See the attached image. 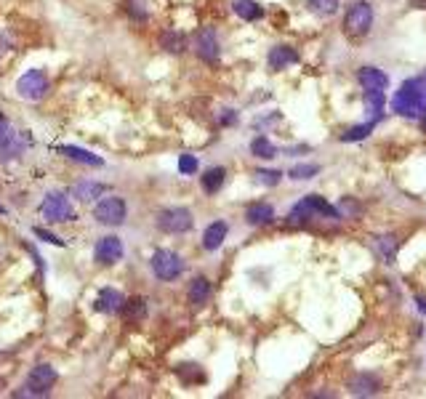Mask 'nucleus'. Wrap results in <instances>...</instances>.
Here are the masks:
<instances>
[{
    "mask_svg": "<svg viewBox=\"0 0 426 399\" xmlns=\"http://www.w3.org/2000/svg\"><path fill=\"white\" fill-rule=\"evenodd\" d=\"M373 27V8L365 0H354L344 16V32L352 40H363Z\"/></svg>",
    "mask_w": 426,
    "mask_h": 399,
    "instance_id": "1",
    "label": "nucleus"
},
{
    "mask_svg": "<svg viewBox=\"0 0 426 399\" xmlns=\"http://www.w3.org/2000/svg\"><path fill=\"white\" fill-rule=\"evenodd\" d=\"M149 264H152V274L158 279H163V282H173V279L182 277V272H184V258L179 253L168 251V248L155 251Z\"/></svg>",
    "mask_w": 426,
    "mask_h": 399,
    "instance_id": "2",
    "label": "nucleus"
},
{
    "mask_svg": "<svg viewBox=\"0 0 426 399\" xmlns=\"http://www.w3.org/2000/svg\"><path fill=\"white\" fill-rule=\"evenodd\" d=\"M40 216L46 218L49 224H59V221H75L77 213H75V208L70 205L67 194L49 192L46 194V200L40 203Z\"/></svg>",
    "mask_w": 426,
    "mask_h": 399,
    "instance_id": "3",
    "label": "nucleus"
},
{
    "mask_svg": "<svg viewBox=\"0 0 426 399\" xmlns=\"http://www.w3.org/2000/svg\"><path fill=\"white\" fill-rule=\"evenodd\" d=\"M158 227L168 234H184L195 227V218L187 208H163L158 213Z\"/></svg>",
    "mask_w": 426,
    "mask_h": 399,
    "instance_id": "4",
    "label": "nucleus"
},
{
    "mask_svg": "<svg viewBox=\"0 0 426 399\" xmlns=\"http://www.w3.org/2000/svg\"><path fill=\"white\" fill-rule=\"evenodd\" d=\"M49 77H46L43 70H30V72H25L16 80V94L27 99V101H40L49 94Z\"/></svg>",
    "mask_w": 426,
    "mask_h": 399,
    "instance_id": "5",
    "label": "nucleus"
},
{
    "mask_svg": "<svg viewBox=\"0 0 426 399\" xmlns=\"http://www.w3.org/2000/svg\"><path fill=\"white\" fill-rule=\"evenodd\" d=\"M125 213H128V208H125L123 197H104L94 208V218L99 224H104V227H120L125 221Z\"/></svg>",
    "mask_w": 426,
    "mask_h": 399,
    "instance_id": "6",
    "label": "nucleus"
},
{
    "mask_svg": "<svg viewBox=\"0 0 426 399\" xmlns=\"http://www.w3.org/2000/svg\"><path fill=\"white\" fill-rule=\"evenodd\" d=\"M195 51L197 56L203 61H208V64H216L221 56V49H219V37H216V32L213 30H208V27H203L200 32L195 35Z\"/></svg>",
    "mask_w": 426,
    "mask_h": 399,
    "instance_id": "7",
    "label": "nucleus"
},
{
    "mask_svg": "<svg viewBox=\"0 0 426 399\" xmlns=\"http://www.w3.org/2000/svg\"><path fill=\"white\" fill-rule=\"evenodd\" d=\"M125 253V248H123V240L120 237H115V234H107V237H101L96 242V251H94V258H96L99 264L104 266H112L118 264Z\"/></svg>",
    "mask_w": 426,
    "mask_h": 399,
    "instance_id": "8",
    "label": "nucleus"
},
{
    "mask_svg": "<svg viewBox=\"0 0 426 399\" xmlns=\"http://www.w3.org/2000/svg\"><path fill=\"white\" fill-rule=\"evenodd\" d=\"M378 391H381V381L370 373H357L349 381V394L352 397H373Z\"/></svg>",
    "mask_w": 426,
    "mask_h": 399,
    "instance_id": "9",
    "label": "nucleus"
},
{
    "mask_svg": "<svg viewBox=\"0 0 426 399\" xmlns=\"http://www.w3.org/2000/svg\"><path fill=\"white\" fill-rule=\"evenodd\" d=\"M357 80L363 83L365 91H387L389 88V75L384 70H376V67H363L357 72Z\"/></svg>",
    "mask_w": 426,
    "mask_h": 399,
    "instance_id": "10",
    "label": "nucleus"
},
{
    "mask_svg": "<svg viewBox=\"0 0 426 399\" xmlns=\"http://www.w3.org/2000/svg\"><path fill=\"white\" fill-rule=\"evenodd\" d=\"M27 384L32 388H37V391H43V394H49L51 386L56 384V370L51 367V365H37V367H32V373H30V378H27Z\"/></svg>",
    "mask_w": 426,
    "mask_h": 399,
    "instance_id": "11",
    "label": "nucleus"
},
{
    "mask_svg": "<svg viewBox=\"0 0 426 399\" xmlns=\"http://www.w3.org/2000/svg\"><path fill=\"white\" fill-rule=\"evenodd\" d=\"M123 301H125V296H123L120 291H115V288H101L96 296L94 309L101 312V315H112V312H120Z\"/></svg>",
    "mask_w": 426,
    "mask_h": 399,
    "instance_id": "12",
    "label": "nucleus"
},
{
    "mask_svg": "<svg viewBox=\"0 0 426 399\" xmlns=\"http://www.w3.org/2000/svg\"><path fill=\"white\" fill-rule=\"evenodd\" d=\"M267 61H269V70L280 72V70H285V67H291V64L299 61V51L291 49V46H275V49L269 51Z\"/></svg>",
    "mask_w": 426,
    "mask_h": 399,
    "instance_id": "13",
    "label": "nucleus"
},
{
    "mask_svg": "<svg viewBox=\"0 0 426 399\" xmlns=\"http://www.w3.org/2000/svg\"><path fill=\"white\" fill-rule=\"evenodd\" d=\"M227 232H230L227 221H213V224L206 227V232H203V248H206V251H219L221 242L227 240Z\"/></svg>",
    "mask_w": 426,
    "mask_h": 399,
    "instance_id": "14",
    "label": "nucleus"
},
{
    "mask_svg": "<svg viewBox=\"0 0 426 399\" xmlns=\"http://www.w3.org/2000/svg\"><path fill=\"white\" fill-rule=\"evenodd\" d=\"M187 296H189V303H192V306H206V301L211 298V279L195 277L192 282H189Z\"/></svg>",
    "mask_w": 426,
    "mask_h": 399,
    "instance_id": "15",
    "label": "nucleus"
},
{
    "mask_svg": "<svg viewBox=\"0 0 426 399\" xmlns=\"http://www.w3.org/2000/svg\"><path fill=\"white\" fill-rule=\"evenodd\" d=\"M304 208L312 213V216H328V218H339V210L330 205V203H325L320 194H306L304 200Z\"/></svg>",
    "mask_w": 426,
    "mask_h": 399,
    "instance_id": "16",
    "label": "nucleus"
},
{
    "mask_svg": "<svg viewBox=\"0 0 426 399\" xmlns=\"http://www.w3.org/2000/svg\"><path fill=\"white\" fill-rule=\"evenodd\" d=\"M272 218H275V208L269 205V203H253V205H248V210H245V221L253 224V227L269 224Z\"/></svg>",
    "mask_w": 426,
    "mask_h": 399,
    "instance_id": "17",
    "label": "nucleus"
},
{
    "mask_svg": "<svg viewBox=\"0 0 426 399\" xmlns=\"http://www.w3.org/2000/svg\"><path fill=\"white\" fill-rule=\"evenodd\" d=\"M59 152H61V155H67L70 160H77V163H83V165H91V168H99V165H104V160L99 158V155H91L88 149H80V146L61 144Z\"/></svg>",
    "mask_w": 426,
    "mask_h": 399,
    "instance_id": "18",
    "label": "nucleus"
},
{
    "mask_svg": "<svg viewBox=\"0 0 426 399\" xmlns=\"http://www.w3.org/2000/svg\"><path fill=\"white\" fill-rule=\"evenodd\" d=\"M120 312H123V319H125V322L136 325V322H142L146 317V301L144 298H128V301H123Z\"/></svg>",
    "mask_w": 426,
    "mask_h": 399,
    "instance_id": "19",
    "label": "nucleus"
},
{
    "mask_svg": "<svg viewBox=\"0 0 426 399\" xmlns=\"http://www.w3.org/2000/svg\"><path fill=\"white\" fill-rule=\"evenodd\" d=\"M234 13L243 19V22H258L264 16V8L256 3V0H234Z\"/></svg>",
    "mask_w": 426,
    "mask_h": 399,
    "instance_id": "20",
    "label": "nucleus"
},
{
    "mask_svg": "<svg viewBox=\"0 0 426 399\" xmlns=\"http://www.w3.org/2000/svg\"><path fill=\"white\" fill-rule=\"evenodd\" d=\"M160 46L168 51V53H182L187 49V35L179 32V30H165L160 35Z\"/></svg>",
    "mask_w": 426,
    "mask_h": 399,
    "instance_id": "21",
    "label": "nucleus"
},
{
    "mask_svg": "<svg viewBox=\"0 0 426 399\" xmlns=\"http://www.w3.org/2000/svg\"><path fill=\"white\" fill-rule=\"evenodd\" d=\"M224 182H227V170L224 168H208L206 176H203V189H206L208 194H216L224 186Z\"/></svg>",
    "mask_w": 426,
    "mask_h": 399,
    "instance_id": "22",
    "label": "nucleus"
},
{
    "mask_svg": "<svg viewBox=\"0 0 426 399\" xmlns=\"http://www.w3.org/2000/svg\"><path fill=\"white\" fill-rule=\"evenodd\" d=\"M104 192H107V186L99 182H80L73 186V194L77 200H94V197H99V194Z\"/></svg>",
    "mask_w": 426,
    "mask_h": 399,
    "instance_id": "23",
    "label": "nucleus"
},
{
    "mask_svg": "<svg viewBox=\"0 0 426 399\" xmlns=\"http://www.w3.org/2000/svg\"><path fill=\"white\" fill-rule=\"evenodd\" d=\"M251 152H253V158H261V160L277 158V146L272 144L267 136H256L253 141H251Z\"/></svg>",
    "mask_w": 426,
    "mask_h": 399,
    "instance_id": "24",
    "label": "nucleus"
},
{
    "mask_svg": "<svg viewBox=\"0 0 426 399\" xmlns=\"http://www.w3.org/2000/svg\"><path fill=\"white\" fill-rule=\"evenodd\" d=\"M341 0H306V8L315 16H333L339 11Z\"/></svg>",
    "mask_w": 426,
    "mask_h": 399,
    "instance_id": "25",
    "label": "nucleus"
},
{
    "mask_svg": "<svg viewBox=\"0 0 426 399\" xmlns=\"http://www.w3.org/2000/svg\"><path fill=\"white\" fill-rule=\"evenodd\" d=\"M397 237L394 234H384V237H378V253L384 255V261L387 264H394V258H397Z\"/></svg>",
    "mask_w": 426,
    "mask_h": 399,
    "instance_id": "26",
    "label": "nucleus"
},
{
    "mask_svg": "<svg viewBox=\"0 0 426 399\" xmlns=\"http://www.w3.org/2000/svg\"><path fill=\"white\" fill-rule=\"evenodd\" d=\"M376 120H378V118H376ZM376 120L365 122V125H354V128H349L346 133H341V141L352 144V141H363V139H368V136H370V131L376 128Z\"/></svg>",
    "mask_w": 426,
    "mask_h": 399,
    "instance_id": "27",
    "label": "nucleus"
},
{
    "mask_svg": "<svg viewBox=\"0 0 426 399\" xmlns=\"http://www.w3.org/2000/svg\"><path fill=\"white\" fill-rule=\"evenodd\" d=\"M317 173H320V165H315V163H301V165H293L288 176L296 179V182H306V179H312Z\"/></svg>",
    "mask_w": 426,
    "mask_h": 399,
    "instance_id": "28",
    "label": "nucleus"
},
{
    "mask_svg": "<svg viewBox=\"0 0 426 399\" xmlns=\"http://www.w3.org/2000/svg\"><path fill=\"white\" fill-rule=\"evenodd\" d=\"M365 104L376 118H381L384 115V91H365Z\"/></svg>",
    "mask_w": 426,
    "mask_h": 399,
    "instance_id": "29",
    "label": "nucleus"
},
{
    "mask_svg": "<svg viewBox=\"0 0 426 399\" xmlns=\"http://www.w3.org/2000/svg\"><path fill=\"white\" fill-rule=\"evenodd\" d=\"M256 182L264 184V186H277V184L282 182V173H280V170L261 168V170H256Z\"/></svg>",
    "mask_w": 426,
    "mask_h": 399,
    "instance_id": "30",
    "label": "nucleus"
},
{
    "mask_svg": "<svg viewBox=\"0 0 426 399\" xmlns=\"http://www.w3.org/2000/svg\"><path fill=\"white\" fill-rule=\"evenodd\" d=\"M197 168H200V163H197L195 155H182V158H179V170H182L184 176L197 173Z\"/></svg>",
    "mask_w": 426,
    "mask_h": 399,
    "instance_id": "31",
    "label": "nucleus"
},
{
    "mask_svg": "<svg viewBox=\"0 0 426 399\" xmlns=\"http://www.w3.org/2000/svg\"><path fill=\"white\" fill-rule=\"evenodd\" d=\"M35 237H40V240L51 242V245H59V248H64V240H59V237H56V234H51V232L40 229V227H35Z\"/></svg>",
    "mask_w": 426,
    "mask_h": 399,
    "instance_id": "32",
    "label": "nucleus"
},
{
    "mask_svg": "<svg viewBox=\"0 0 426 399\" xmlns=\"http://www.w3.org/2000/svg\"><path fill=\"white\" fill-rule=\"evenodd\" d=\"M415 85H418V99H421V109L426 112V75L415 77Z\"/></svg>",
    "mask_w": 426,
    "mask_h": 399,
    "instance_id": "33",
    "label": "nucleus"
},
{
    "mask_svg": "<svg viewBox=\"0 0 426 399\" xmlns=\"http://www.w3.org/2000/svg\"><path fill=\"white\" fill-rule=\"evenodd\" d=\"M237 122V112L234 109H224V115H221V125H234Z\"/></svg>",
    "mask_w": 426,
    "mask_h": 399,
    "instance_id": "34",
    "label": "nucleus"
},
{
    "mask_svg": "<svg viewBox=\"0 0 426 399\" xmlns=\"http://www.w3.org/2000/svg\"><path fill=\"white\" fill-rule=\"evenodd\" d=\"M415 301H418V309H421V312H424V315H426V298H424V296H418Z\"/></svg>",
    "mask_w": 426,
    "mask_h": 399,
    "instance_id": "35",
    "label": "nucleus"
},
{
    "mask_svg": "<svg viewBox=\"0 0 426 399\" xmlns=\"http://www.w3.org/2000/svg\"><path fill=\"white\" fill-rule=\"evenodd\" d=\"M421 131L426 133V118H421Z\"/></svg>",
    "mask_w": 426,
    "mask_h": 399,
    "instance_id": "36",
    "label": "nucleus"
}]
</instances>
